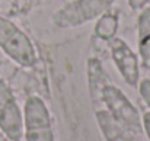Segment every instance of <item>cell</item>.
I'll return each mask as SVG.
<instances>
[{"label":"cell","instance_id":"obj_5","mask_svg":"<svg viewBox=\"0 0 150 141\" xmlns=\"http://www.w3.org/2000/svg\"><path fill=\"white\" fill-rule=\"evenodd\" d=\"M0 131L10 141H19L23 135V115L3 79H0Z\"/></svg>","mask_w":150,"mask_h":141},{"label":"cell","instance_id":"obj_8","mask_svg":"<svg viewBox=\"0 0 150 141\" xmlns=\"http://www.w3.org/2000/svg\"><path fill=\"white\" fill-rule=\"evenodd\" d=\"M117 31H118V18H117V15L105 12L102 16H99V19L95 25V35L98 38L109 41L117 35Z\"/></svg>","mask_w":150,"mask_h":141},{"label":"cell","instance_id":"obj_4","mask_svg":"<svg viewBox=\"0 0 150 141\" xmlns=\"http://www.w3.org/2000/svg\"><path fill=\"white\" fill-rule=\"evenodd\" d=\"M23 133L26 141H55L50 111L40 96H29L25 102Z\"/></svg>","mask_w":150,"mask_h":141},{"label":"cell","instance_id":"obj_11","mask_svg":"<svg viewBox=\"0 0 150 141\" xmlns=\"http://www.w3.org/2000/svg\"><path fill=\"white\" fill-rule=\"evenodd\" d=\"M142 125H143V130H144V133H146V135H147V138H149V141H150V111L143 115V118H142Z\"/></svg>","mask_w":150,"mask_h":141},{"label":"cell","instance_id":"obj_6","mask_svg":"<svg viewBox=\"0 0 150 141\" xmlns=\"http://www.w3.org/2000/svg\"><path fill=\"white\" fill-rule=\"evenodd\" d=\"M109 48H111V57L121 77L125 80L127 85L137 86L140 80V63L137 54L130 48L125 41L117 37L109 39Z\"/></svg>","mask_w":150,"mask_h":141},{"label":"cell","instance_id":"obj_3","mask_svg":"<svg viewBox=\"0 0 150 141\" xmlns=\"http://www.w3.org/2000/svg\"><path fill=\"white\" fill-rule=\"evenodd\" d=\"M96 93H99L100 100L106 106V111L111 114V116L124 128L137 133L143 128L139 109L130 102V99L122 93L120 87L111 83H103L95 93H92V96Z\"/></svg>","mask_w":150,"mask_h":141},{"label":"cell","instance_id":"obj_9","mask_svg":"<svg viewBox=\"0 0 150 141\" xmlns=\"http://www.w3.org/2000/svg\"><path fill=\"white\" fill-rule=\"evenodd\" d=\"M139 92H140L143 102L150 109V79H143L142 82H139Z\"/></svg>","mask_w":150,"mask_h":141},{"label":"cell","instance_id":"obj_2","mask_svg":"<svg viewBox=\"0 0 150 141\" xmlns=\"http://www.w3.org/2000/svg\"><path fill=\"white\" fill-rule=\"evenodd\" d=\"M115 0H70L54 12L51 22L61 29L82 26L102 16Z\"/></svg>","mask_w":150,"mask_h":141},{"label":"cell","instance_id":"obj_7","mask_svg":"<svg viewBox=\"0 0 150 141\" xmlns=\"http://www.w3.org/2000/svg\"><path fill=\"white\" fill-rule=\"evenodd\" d=\"M137 48L146 68H150V6L142 9L137 20Z\"/></svg>","mask_w":150,"mask_h":141},{"label":"cell","instance_id":"obj_1","mask_svg":"<svg viewBox=\"0 0 150 141\" xmlns=\"http://www.w3.org/2000/svg\"><path fill=\"white\" fill-rule=\"evenodd\" d=\"M0 48L21 67L31 68L38 61L37 49L29 37L3 16H0Z\"/></svg>","mask_w":150,"mask_h":141},{"label":"cell","instance_id":"obj_10","mask_svg":"<svg viewBox=\"0 0 150 141\" xmlns=\"http://www.w3.org/2000/svg\"><path fill=\"white\" fill-rule=\"evenodd\" d=\"M150 0H128V4L133 10H142L149 4Z\"/></svg>","mask_w":150,"mask_h":141}]
</instances>
